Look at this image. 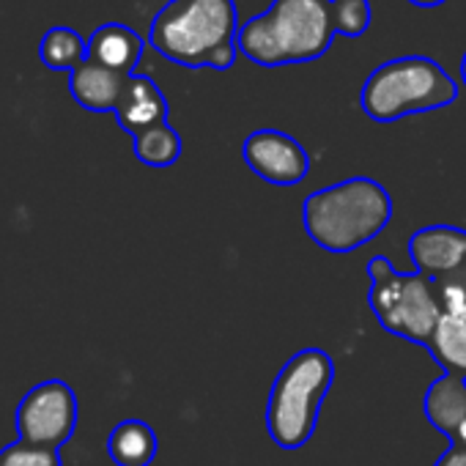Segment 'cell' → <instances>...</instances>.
<instances>
[{"label": "cell", "mask_w": 466, "mask_h": 466, "mask_svg": "<svg viewBox=\"0 0 466 466\" xmlns=\"http://www.w3.org/2000/svg\"><path fill=\"white\" fill-rule=\"evenodd\" d=\"M239 12L233 0H167L154 15L148 45L187 69L225 72L237 64Z\"/></svg>", "instance_id": "6da1fadb"}, {"label": "cell", "mask_w": 466, "mask_h": 466, "mask_svg": "<svg viewBox=\"0 0 466 466\" xmlns=\"http://www.w3.org/2000/svg\"><path fill=\"white\" fill-rule=\"evenodd\" d=\"M338 34L335 0H275L239 25L237 45L258 66H289L324 58Z\"/></svg>", "instance_id": "7a4b0ae2"}, {"label": "cell", "mask_w": 466, "mask_h": 466, "mask_svg": "<svg viewBox=\"0 0 466 466\" xmlns=\"http://www.w3.org/2000/svg\"><path fill=\"white\" fill-rule=\"evenodd\" d=\"M390 192L365 176L346 178L305 198L302 222L308 237L327 253H351L390 225Z\"/></svg>", "instance_id": "3957f363"}, {"label": "cell", "mask_w": 466, "mask_h": 466, "mask_svg": "<svg viewBox=\"0 0 466 466\" xmlns=\"http://www.w3.org/2000/svg\"><path fill=\"white\" fill-rule=\"evenodd\" d=\"M455 99L458 83L441 64L425 56H403L376 66L360 94L365 116L379 124L439 110Z\"/></svg>", "instance_id": "277c9868"}, {"label": "cell", "mask_w": 466, "mask_h": 466, "mask_svg": "<svg viewBox=\"0 0 466 466\" xmlns=\"http://www.w3.org/2000/svg\"><path fill=\"white\" fill-rule=\"evenodd\" d=\"M332 379V357L321 349H302L280 368L267 406V428L278 447L299 450L310 441Z\"/></svg>", "instance_id": "5b68a950"}, {"label": "cell", "mask_w": 466, "mask_h": 466, "mask_svg": "<svg viewBox=\"0 0 466 466\" xmlns=\"http://www.w3.org/2000/svg\"><path fill=\"white\" fill-rule=\"evenodd\" d=\"M368 305L379 324L390 335L428 346L441 319V308L433 294V280H428L420 272L403 275L384 256L368 261Z\"/></svg>", "instance_id": "8992f818"}, {"label": "cell", "mask_w": 466, "mask_h": 466, "mask_svg": "<svg viewBox=\"0 0 466 466\" xmlns=\"http://www.w3.org/2000/svg\"><path fill=\"white\" fill-rule=\"evenodd\" d=\"M77 425V395L66 381H42L17 406L20 441L61 450Z\"/></svg>", "instance_id": "52a82bcc"}, {"label": "cell", "mask_w": 466, "mask_h": 466, "mask_svg": "<svg viewBox=\"0 0 466 466\" xmlns=\"http://www.w3.org/2000/svg\"><path fill=\"white\" fill-rule=\"evenodd\" d=\"M242 157L258 178L278 187L302 184L310 170V157L305 146L280 129H258L248 135Z\"/></svg>", "instance_id": "ba28073f"}, {"label": "cell", "mask_w": 466, "mask_h": 466, "mask_svg": "<svg viewBox=\"0 0 466 466\" xmlns=\"http://www.w3.org/2000/svg\"><path fill=\"white\" fill-rule=\"evenodd\" d=\"M409 258L414 272L436 280L458 267H466V230L455 225H428L411 233Z\"/></svg>", "instance_id": "9c48e42d"}, {"label": "cell", "mask_w": 466, "mask_h": 466, "mask_svg": "<svg viewBox=\"0 0 466 466\" xmlns=\"http://www.w3.org/2000/svg\"><path fill=\"white\" fill-rule=\"evenodd\" d=\"M167 113H170V107H167V99L159 91V86L148 75H140V72L129 75L121 102L116 107L118 127L135 137L151 127L167 124Z\"/></svg>", "instance_id": "30bf717a"}, {"label": "cell", "mask_w": 466, "mask_h": 466, "mask_svg": "<svg viewBox=\"0 0 466 466\" xmlns=\"http://www.w3.org/2000/svg\"><path fill=\"white\" fill-rule=\"evenodd\" d=\"M422 409L428 422L444 433L452 447H466V381L455 376H439L428 387Z\"/></svg>", "instance_id": "8fae6325"}, {"label": "cell", "mask_w": 466, "mask_h": 466, "mask_svg": "<svg viewBox=\"0 0 466 466\" xmlns=\"http://www.w3.org/2000/svg\"><path fill=\"white\" fill-rule=\"evenodd\" d=\"M129 75H121L116 69H107L91 58H86L72 75H69V91L75 102L91 113H116L121 94L127 88Z\"/></svg>", "instance_id": "7c38bea8"}, {"label": "cell", "mask_w": 466, "mask_h": 466, "mask_svg": "<svg viewBox=\"0 0 466 466\" xmlns=\"http://www.w3.org/2000/svg\"><path fill=\"white\" fill-rule=\"evenodd\" d=\"M143 47V36L124 23H105L88 36V58L121 75H135Z\"/></svg>", "instance_id": "4fadbf2b"}, {"label": "cell", "mask_w": 466, "mask_h": 466, "mask_svg": "<svg viewBox=\"0 0 466 466\" xmlns=\"http://www.w3.org/2000/svg\"><path fill=\"white\" fill-rule=\"evenodd\" d=\"M157 433L143 420H124L107 436V452L116 466H148L157 458Z\"/></svg>", "instance_id": "5bb4252c"}, {"label": "cell", "mask_w": 466, "mask_h": 466, "mask_svg": "<svg viewBox=\"0 0 466 466\" xmlns=\"http://www.w3.org/2000/svg\"><path fill=\"white\" fill-rule=\"evenodd\" d=\"M425 349L441 365L444 376L466 381V319L441 316Z\"/></svg>", "instance_id": "9a60e30c"}, {"label": "cell", "mask_w": 466, "mask_h": 466, "mask_svg": "<svg viewBox=\"0 0 466 466\" xmlns=\"http://www.w3.org/2000/svg\"><path fill=\"white\" fill-rule=\"evenodd\" d=\"M39 58L47 69L56 72H75L88 58V39H83L75 28L56 25L42 36Z\"/></svg>", "instance_id": "2e32d148"}, {"label": "cell", "mask_w": 466, "mask_h": 466, "mask_svg": "<svg viewBox=\"0 0 466 466\" xmlns=\"http://www.w3.org/2000/svg\"><path fill=\"white\" fill-rule=\"evenodd\" d=\"M135 157L148 167H170L181 157V135L170 124L151 127L132 137Z\"/></svg>", "instance_id": "e0dca14e"}, {"label": "cell", "mask_w": 466, "mask_h": 466, "mask_svg": "<svg viewBox=\"0 0 466 466\" xmlns=\"http://www.w3.org/2000/svg\"><path fill=\"white\" fill-rule=\"evenodd\" d=\"M433 294L439 299L441 316L466 319V267H458L433 280Z\"/></svg>", "instance_id": "ac0fdd59"}, {"label": "cell", "mask_w": 466, "mask_h": 466, "mask_svg": "<svg viewBox=\"0 0 466 466\" xmlns=\"http://www.w3.org/2000/svg\"><path fill=\"white\" fill-rule=\"evenodd\" d=\"M335 15H338L340 36H349V39L365 36L373 20L370 0H335Z\"/></svg>", "instance_id": "d6986e66"}, {"label": "cell", "mask_w": 466, "mask_h": 466, "mask_svg": "<svg viewBox=\"0 0 466 466\" xmlns=\"http://www.w3.org/2000/svg\"><path fill=\"white\" fill-rule=\"evenodd\" d=\"M0 466H61L58 450L36 447L28 441H15L0 452Z\"/></svg>", "instance_id": "ffe728a7"}, {"label": "cell", "mask_w": 466, "mask_h": 466, "mask_svg": "<svg viewBox=\"0 0 466 466\" xmlns=\"http://www.w3.org/2000/svg\"><path fill=\"white\" fill-rule=\"evenodd\" d=\"M433 466H466V447H447V452L439 455Z\"/></svg>", "instance_id": "44dd1931"}, {"label": "cell", "mask_w": 466, "mask_h": 466, "mask_svg": "<svg viewBox=\"0 0 466 466\" xmlns=\"http://www.w3.org/2000/svg\"><path fill=\"white\" fill-rule=\"evenodd\" d=\"M411 6H420V9H433V6H441L447 0H409Z\"/></svg>", "instance_id": "7402d4cb"}, {"label": "cell", "mask_w": 466, "mask_h": 466, "mask_svg": "<svg viewBox=\"0 0 466 466\" xmlns=\"http://www.w3.org/2000/svg\"><path fill=\"white\" fill-rule=\"evenodd\" d=\"M461 80H463V86H466V53H463V61H461Z\"/></svg>", "instance_id": "603a6c76"}]
</instances>
